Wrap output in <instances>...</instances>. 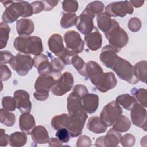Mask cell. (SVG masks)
I'll use <instances>...</instances> for the list:
<instances>
[{
    "label": "cell",
    "mask_w": 147,
    "mask_h": 147,
    "mask_svg": "<svg viewBox=\"0 0 147 147\" xmlns=\"http://www.w3.org/2000/svg\"><path fill=\"white\" fill-rule=\"evenodd\" d=\"M2 3L6 8L2 16L3 22L5 24L13 23L20 17H28L33 14L32 6L28 2L5 1Z\"/></svg>",
    "instance_id": "6da1fadb"
},
{
    "label": "cell",
    "mask_w": 147,
    "mask_h": 147,
    "mask_svg": "<svg viewBox=\"0 0 147 147\" xmlns=\"http://www.w3.org/2000/svg\"><path fill=\"white\" fill-rule=\"evenodd\" d=\"M15 49L26 55H38L43 51L42 41L38 36H20L14 41Z\"/></svg>",
    "instance_id": "7a4b0ae2"
},
{
    "label": "cell",
    "mask_w": 147,
    "mask_h": 147,
    "mask_svg": "<svg viewBox=\"0 0 147 147\" xmlns=\"http://www.w3.org/2000/svg\"><path fill=\"white\" fill-rule=\"evenodd\" d=\"M89 79L96 89L101 92H106L114 88L117 84V80L113 72L104 73L102 67L94 71L89 76Z\"/></svg>",
    "instance_id": "3957f363"
},
{
    "label": "cell",
    "mask_w": 147,
    "mask_h": 147,
    "mask_svg": "<svg viewBox=\"0 0 147 147\" xmlns=\"http://www.w3.org/2000/svg\"><path fill=\"white\" fill-rule=\"evenodd\" d=\"M104 34L109 42V45L113 47L117 53L125 47L129 41L127 33L120 27L118 22L114 19L111 28Z\"/></svg>",
    "instance_id": "277c9868"
},
{
    "label": "cell",
    "mask_w": 147,
    "mask_h": 147,
    "mask_svg": "<svg viewBox=\"0 0 147 147\" xmlns=\"http://www.w3.org/2000/svg\"><path fill=\"white\" fill-rule=\"evenodd\" d=\"M111 69L121 79L125 80L130 84H135L138 82V80L134 75L133 65L124 59L118 56Z\"/></svg>",
    "instance_id": "5b68a950"
},
{
    "label": "cell",
    "mask_w": 147,
    "mask_h": 147,
    "mask_svg": "<svg viewBox=\"0 0 147 147\" xmlns=\"http://www.w3.org/2000/svg\"><path fill=\"white\" fill-rule=\"evenodd\" d=\"M10 65L18 75L24 76L32 69L34 66V60L30 55L20 52L13 57Z\"/></svg>",
    "instance_id": "8992f818"
},
{
    "label": "cell",
    "mask_w": 147,
    "mask_h": 147,
    "mask_svg": "<svg viewBox=\"0 0 147 147\" xmlns=\"http://www.w3.org/2000/svg\"><path fill=\"white\" fill-rule=\"evenodd\" d=\"M122 114L121 107L116 101L113 100L103 107L100 113V118L107 127H110L113 126Z\"/></svg>",
    "instance_id": "52a82bcc"
},
{
    "label": "cell",
    "mask_w": 147,
    "mask_h": 147,
    "mask_svg": "<svg viewBox=\"0 0 147 147\" xmlns=\"http://www.w3.org/2000/svg\"><path fill=\"white\" fill-rule=\"evenodd\" d=\"M87 117V114L84 110L69 115L67 129L71 137H76L82 134Z\"/></svg>",
    "instance_id": "ba28073f"
},
{
    "label": "cell",
    "mask_w": 147,
    "mask_h": 147,
    "mask_svg": "<svg viewBox=\"0 0 147 147\" xmlns=\"http://www.w3.org/2000/svg\"><path fill=\"white\" fill-rule=\"evenodd\" d=\"M74 83L73 75L70 72H65L56 79L54 86L51 88V92L56 96H62L72 89Z\"/></svg>",
    "instance_id": "9c48e42d"
},
{
    "label": "cell",
    "mask_w": 147,
    "mask_h": 147,
    "mask_svg": "<svg viewBox=\"0 0 147 147\" xmlns=\"http://www.w3.org/2000/svg\"><path fill=\"white\" fill-rule=\"evenodd\" d=\"M134 9L129 1L113 2L105 7V13L110 17H123L127 14H131Z\"/></svg>",
    "instance_id": "30bf717a"
},
{
    "label": "cell",
    "mask_w": 147,
    "mask_h": 147,
    "mask_svg": "<svg viewBox=\"0 0 147 147\" xmlns=\"http://www.w3.org/2000/svg\"><path fill=\"white\" fill-rule=\"evenodd\" d=\"M64 40L66 48L76 53H81L84 47V42L79 33L75 30H68L64 34Z\"/></svg>",
    "instance_id": "8fae6325"
},
{
    "label": "cell",
    "mask_w": 147,
    "mask_h": 147,
    "mask_svg": "<svg viewBox=\"0 0 147 147\" xmlns=\"http://www.w3.org/2000/svg\"><path fill=\"white\" fill-rule=\"evenodd\" d=\"M95 16L84 9L83 11L77 17L76 27L83 34L86 36L91 32L94 27L93 19Z\"/></svg>",
    "instance_id": "7c38bea8"
},
{
    "label": "cell",
    "mask_w": 147,
    "mask_h": 147,
    "mask_svg": "<svg viewBox=\"0 0 147 147\" xmlns=\"http://www.w3.org/2000/svg\"><path fill=\"white\" fill-rule=\"evenodd\" d=\"M121 134L115 130L114 129H110L105 136L98 137L95 143L96 146L101 147H114L118 146L121 138Z\"/></svg>",
    "instance_id": "4fadbf2b"
},
{
    "label": "cell",
    "mask_w": 147,
    "mask_h": 147,
    "mask_svg": "<svg viewBox=\"0 0 147 147\" xmlns=\"http://www.w3.org/2000/svg\"><path fill=\"white\" fill-rule=\"evenodd\" d=\"M130 117L134 125L146 131V110L145 107L136 103L131 109Z\"/></svg>",
    "instance_id": "5bb4252c"
},
{
    "label": "cell",
    "mask_w": 147,
    "mask_h": 147,
    "mask_svg": "<svg viewBox=\"0 0 147 147\" xmlns=\"http://www.w3.org/2000/svg\"><path fill=\"white\" fill-rule=\"evenodd\" d=\"M17 108L22 113H29L32 109V103L29 99V93L24 90H18L14 92Z\"/></svg>",
    "instance_id": "9a60e30c"
},
{
    "label": "cell",
    "mask_w": 147,
    "mask_h": 147,
    "mask_svg": "<svg viewBox=\"0 0 147 147\" xmlns=\"http://www.w3.org/2000/svg\"><path fill=\"white\" fill-rule=\"evenodd\" d=\"M34 66L40 75H48L52 73V68L48 57L41 53L33 57Z\"/></svg>",
    "instance_id": "2e32d148"
},
{
    "label": "cell",
    "mask_w": 147,
    "mask_h": 147,
    "mask_svg": "<svg viewBox=\"0 0 147 147\" xmlns=\"http://www.w3.org/2000/svg\"><path fill=\"white\" fill-rule=\"evenodd\" d=\"M117 53L116 50L111 45H105L102 48L100 53V60L105 66L111 69L114 62L118 57Z\"/></svg>",
    "instance_id": "e0dca14e"
},
{
    "label": "cell",
    "mask_w": 147,
    "mask_h": 147,
    "mask_svg": "<svg viewBox=\"0 0 147 147\" xmlns=\"http://www.w3.org/2000/svg\"><path fill=\"white\" fill-rule=\"evenodd\" d=\"M84 40L87 47L92 51L100 48L102 44V36L95 26L93 30L85 36Z\"/></svg>",
    "instance_id": "ac0fdd59"
},
{
    "label": "cell",
    "mask_w": 147,
    "mask_h": 147,
    "mask_svg": "<svg viewBox=\"0 0 147 147\" xmlns=\"http://www.w3.org/2000/svg\"><path fill=\"white\" fill-rule=\"evenodd\" d=\"M81 102L84 111L88 114H92L98 108L99 96L95 94L87 93L81 98Z\"/></svg>",
    "instance_id": "d6986e66"
},
{
    "label": "cell",
    "mask_w": 147,
    "mask_h": 147,
    "mask_svg": "<svg viewBox=\"0 0 147 147\" xmlns=\"http://www.w3.org/2000/svg\"><path fill=\"white\" fill-rule=\"evenodd\" d=\"M48 46L49 51L58 57L61 55L65 49L63 38L59 34H53L49 37Z\"/></svg>",
    "instance_id": "ffe728a7"
},
{
    "label": "cell",
    "mask_w": 147,
    "mask_h": 147,
    "mask_svg": "<svg viewBox=\"0 0 147 147\" xmlns=\"http://www.w3.org/2000/svg\"><path fill=\"white\" fill-rule=\"evenodd\" d=\"M34 24L32 20L21 18L16 22V30L20 36H29L34 31Z\"/></svg>",
    "instance_id": "44dd1931"
},
{
    "label": "cell",
    "mask_w": 147,
    "mask_h": 147,
    "mask_svg": "<svg viewBox=\"0 0 147 147\" xmlns=\"http://www.w3.org/2000/svg\"><path fill=\"white\" fill-rule=\"evenodd\" d=\"M56 79L51 75H40L36 79L34 84L36 91H47L50 90L54 86Z\"/></svg>",
    "instance_id": "7402d4cb"
},
{
    "label": "cell",
    "mask_w": 147,
    "mask_h": 147,
    "mask_svg": "<svg viewBox=\"0 0 147 147\" xmlns=\"http://www.w3.org/2000/svg\"><path fill=\"white\" fill-rule=\"evenodd\" d=\"M36 126L34 117L29 113H22L19 118V127L27 134H30Z\"/></svg>",
    "instance_id": "603a6c76"
},
{
    "label": "cell",
    "mask_w": 147,
    "mask_h": 147,
    "mask_svg": "<svg viewBox=\"0 0 147 147\" xmlns=\"http://www.w3.org/2000/svg\"><path fill=\"white\" fill-rule=\"evenodd\" d=\"M30 135L33 141L36 144H46L49 139L47 130L41 125L35 126L32 130Z\"/></svg>",
    "instance_id": "cb8c5ba5"
},
{
    "label": "cell",
    "mask_w": 147,
    "mask_h": 147,
    "mask_svg": "<svg viewBox=\"0 0 147 147\" xmlns=\"http://www.w3.org/2000/svg\"><path fill=\"white\" fill-rule=\"evenodd\" d=\"M67 110L69 115L84 110L82 106L81 98L72 92L67 98Z\"/></svg>",
    "instance_id": "d4e9b609"
},
{
    "label": "cell",
    "mask_w": 147,
    "mask_h": 147,
    "mask_svg": "<svg viewBox=\"0 0 147 147\" xmlns=\"http://www.w3.org/2000/svg\"><path fill=\"white\" fill-rule=\"evenodd\" d=\"M107 126L101 121L99 117H92L89 118L87 123L88 130L95 134H100L106 131Z\"/></svg>",
    "instance_id": "484cf974"
},
{
    "label": "cell",
    "mask_w": 147,
    "mask_h": 147,
    "mask_svg": "<svg viewBox=\"0 0 147 147\" xmlns=\"http://www.w3.org/2000/svg\"><path fill=\"white\" fill-rule=\"evenodd\" d=\"M134 75L138 81L144 83H146L147 74V61L146 60L140 61L137 63L133 67Z\"/></svg>",
    "instance_id": "4316f807"
},
{
    "label": "cell",
    "mask_w": 147,
    "mask_h": 147,
    "mask_svg": "<svg viewBox=\"0 0 147 147\" xmlns=\"http://www.w3.org/2000/svg\"><path fill=\"white\" fill-rule=\"evenodd\" d=\"M98 27L104 33H106L111 28L113 19H111L106 13H102L97 16Z\"/></svg>",
    "instance_id": "83f0119b"
},
{
    "label": "cell",
    "mask_w": 147,
    "mask_h": 147,
    "mask_svg": "<svg viewBox=\"0 0 147 147\" xmlns=\"http://www.w3.org/2000/svg\"><path fill=\"white\" fill-rule=\"evenodd\" d=\"M27 136L24 132L17 131L9 136V144L14 147H21L26 144Z\"/></svg>",
    "instance_id": "f1b7e54d"
},
{
    "label": "cell",
    "mask_w": 147,
    "mask_h": 147,
    "mask_svg": "<svg viewBox=\"0 0 147 147\" xmlns=\"http://www.w3.org/2000/svg\"><path fill=\"white\" fill-rule=\"evenodd\" d=\"M69 114H61L53 117L51 121V126L54 130H59L61 128H67L69 123Z\"/></svg>",
    "instance_id": "f546056e"
},
{
    "label": "cell",
    "mask_w": 147,
    "mask_h": 147,
    "mask_svg": "<svg viewBox=\"0 0 147 147\" xmlns=\"http://www.w3.org/2000/svg\"><path fill=\"white\" fill-rule=\"evenodd\" d=\"M131 126L130 119L125 115H121L113 125V129L119 133L127 131Z\"/></svg>",
    "instance_id": "4dcf8cb0"
},
{
    "label": "cell",
    "mask_w": 147,
    "mask_h": 147,
    "mask_svg": "<svg viewBox=\"0 0 147 147\" xmlns=\"http://www.w3.org/2000/svg\"><path fill=\"white\" fill-rule=\"evenodd\" d=\"M115 101L127 110H131V108L136 103L135 98L128 94H124L118 96Z\"/></svg>",
    "instance_id": "1f68e13d"
},
{
    "label": "cell",
    "mask_w": 147,
    "mask_h": 147,
    "mask_svg": "<svg viewBox=\"0 0 147 147\" xmlns=\"http://www.w3.org/2000/svg\"><path fill=\"white\" fill-rule=\"evenodd\" d=\"M136 100L144 107L147 106V90L144 88H132L130 91Z\"/></svg>",
    "instance_id": "d6a6232c"
},
{
    "label": "cell",
    "mask_w": 147,
    "mask_h": 147,
    "mask_svg": "<svg viewBox=\"0 0 147 147\" xmlns=\"http://www.w3.org/2000/svg\"><path fill=\"white\" fill-rule=\"evenodd\" d=\"M16 121V116L14 114L1 109L0 110V122L2 124L7 127L13 126Z\"/></svg>",
    "instance_id": "836d02e7"
},
{
    "label": "cell",
    "mask_w": 147,
    "mask_h": 147,
    "mask_svg": "<svg viewBox=\"0 0 147 147\" xmlns=\"http://www.w3.org/2000/svg\"><path fill=\"white\" fill-rule=\"evenodd\" d=\"M71 64L80 75L86 78L87 63H85L84 60L78 56V55L72 57L71 60Z\"/></svg>",
    "instance_id": "e575fe53"
},
{
    "label": "cell",
    "mask_w": 147,
    "mask_h": 147,
    "mask_svg": "<svg viewBox=\"0 0 147 147\" xmlns=\"http://www.w3.org/2000/svg\"><path fill=\"white\" fill-rule=\"evenodd\" d=\"M77 16L75 13H64L60 20V26L63 29H67L75 25Z\"/></svg>",
    "instance_id": "d590c367"
},
{
    "label": "cell",
    "mask_w": 147,
    "mask_h": 147,
    "mask_svg": "<svg viewBox=\"0 0 147 147\" xmlns=\"http://www.w3.org/2000/svg\"><path fill=\"white\" fill-rule=\"evenodd\" d=\"M10 32V28L6 24L1 22L0 25V48L2 49L6 47L8 39L9 37V34Z\"/></svg>",
    "instance_id": "8d00e7d4"
},
{
    "label": "cell",
    "mask_w": 147,
    "mask_h": 147,
    "mask_svg": "<svg viewBox=\"0 0 147 147\" xmlns=\"http://www.w3.org/2000/svg\"><path fill=\"white\" fill-rule=\"evenodd\" d=\"M104 7V4L102 2L95 1L89 3L86 7L85 9L95 17L102 13Z\"/></svg>",
    "instance_id": "74e56055"
},
{
    "label": "cell",
    "mask_w": 147,
    "mask_h": 147,
    "mask_svg": "<svg viewBox=\"0 0 147 147\" xmlns=\"http://www.w3.org/2000/svg\"><path fill=\"white\" fill-rule=\"evenodd\" d=\"M49 57L51 58V64L52 68V74H60L61 72L65 67V64L59 57H54L49 52H47Z\"/></svg>",
    "instance_id": "f35d334b"
},
{
    "label": "cell",
    "mask_w": 147,
    "mask_h": 147,
    "mask_svg": "<svg viewBox=\"0 0 147 147\" xmlns=\"http://www.w3.org/2000/svg\"><path fill=\"white\" fill-rule=\"evenodd\" d=\"M2 105L3 109L9 111H13L17 108L16 99L11 96H4L2 99Z\"/></svg>",
    "instance_id": "ab89813d"
},
{
    "label": "cell",
    "mask_w": 147,
    "mask_h": 147,
    "mask_svg": "<svg viewBox=\"0 0 147 147\" xmlns=\"http://www.w3.org/2000/svg\"><path fill=\"white\" fill-rule=\"evenodd\" d=\"M79 4L75 0H65L62 2L63 10L68 13H74L78 9Z\"/></svg>",
    "instance_id": "60d3db41"
},
{
    "label": "cell",
    "mask_w": 147,
    "mask_h": 147,
    "mask_svg": "<svg viewBox=\"0 0 147 147\" xmlns=\"http://www.w3.org/2000/svg\"><path fill=\"white\" fill-rule=\"evenodd\" d=\"M77 55L78 54L65 47L64 52L59 58L61 60L65 65H69L71 64V60L72 57Z\"/></svg>",
    "instance_id": "b9f144b4"
},
{
    "label": "cell",
    "mask_w": 147,
    "mask_h": 147,
    "mask_svg": "<svg viewBox=\"0 0 147 147\" xmlns=\"http://www.w3.org/2000/svg\"><path fill=\"white\" fill-rule=\"evenodd\" d=\"M127 27L132 32H137L141 28V21L137 17L131 18L128 21Z\"/></svg>",
    "instance_id": "7bdbcfd3"
},
{
    "label": "cell",
    "mask_w": 147,
    "mask_h": 147,
    "mask_svg": "<svg viewBox=\"0 0 147 147\" xmlns=\"http://www.w3.org/2000/svg\"><path fill=\"white\" fill-rule=\"evenodd\" d=\"M56 136L62 143H67L70 140V134L67 128H61L57 130Z\"/></svg>",
    "instance_id": "ee69618b"
},
{
    "label": "cell",
    "mask_w": 147,
    "mask_h": 147,
    "mask_svg": "<svg viewBox=\"0 0 147 147\" xmlns=\"http://www.w3.org/2000/svg\"><path fill=\"white\" fill-rule=\"evenodd\" d=\"M135 141L134 136L131 134L127 133L121 137L120 142L124 147H131L134 145Z\"/></svg>",
    "instance_id": "f6af8a7d"
},
{
    "label": "cell",
    "mask_w": 147,
    "mask_h": 147,
    "mask_svg": "<svg viewBox=\"0 0 147 147\" xmlns=\"http://www.w3.org/2000/svg\"><path fill=\"white\" fill-rule=\"evenodd\" d=\"M1 82L6 81L9 79L11 76V72L9 67L5 64H1Z\"/></svg>",
    "instance_id": "bcb514c9"
},
{
    "label": "cell",
    "mask_w": 147,
    "mask_h": 147,
    "mask_svg": "<svg viewBox=\"0 0 147 147\" xmlns=\"http://www.w3.org/2000/svg\"><path fill=\"white\" fill-rule=\"evenodd\" d=\"M91 145L90 138L86 135L80 136L76 141V146L78 147H89Z\"/></svg>",
    "instance_id": "7dc6e473"
},
{
    "label": "cell",
    "mask_w": 147,
    "mask_h": 147,
    "mask_svg": "<svg viewBox=\"0 0 147 147\" xmlns=\"http://www.w3.org/2000/svg\"><path fill=\"white\" fill-rule=\"evenodd\" d=\"M72 92L82 98L84 95L88 93V91L85 86L83 84H77L74 86Z\"/></svg>",
    "instance_id": "c3c4849f"
},
{
    "label": "cell",
    "mask_w": 147,
    "mask_h": 147,
    "mask_svg": "<svg viewBox=\"0 0 147 147\" xmlns=\"http://www.w3.org/2000/svg\"><path fill=\"white\" fill-rule=\"evenodd\" d=\"M14 56L7 51H1V64H6L11 62Z\"/></svg>",
    "instance_id": "681fc988"
},
{
    "label": "cell",
    "mask_w": 147,
    "mask_h": 147,
    "mask_svg": "<svg viewBox=\"0 0 147 147\" xmlns=\"http://www.w3.org/2000/svg\"><path fill=\"white\" fill-rule=\"evenodd\" d=\"M33 10V14H38L44 10V5L42 1H34L30 3Z\"/></svg>",
    "instance_id": "f907efd6"
},
{
    "label": "cell",
    "mask_w": 147,
    "mask_h": 147,
    "mask_svg": "<svg viewBox=\"0 0 147 147\" xmlns=\"http://www.w3.org/2000/svg\"><path fill=\"white\" fill-rule=\"evenodd\" d=\"M34 98L39 101H44L49 96V91H36L33 94Z\"/></svg>",
    "instance_id": "816d5d0a"
},
{
    "label": "cell",
    "mask_w": 147,
    "mask_h": 147,
    "mask_svg": "<svg viewBox=\"0 0 147 147\" xmlns=\"http://www.w3.org/2000/svg\"><path fill=\"white\" fill-rule=\"evenodd\" d=\"M9 142V136L5 134V130L1 129L0 134V146H5Z\"/></svg>",
    "instance_id": "f5cc1de1"
},
{
    "label": "cell",
    "mask_w": 147,
    "mask_h": 147,
    "mask_svg": "<svg viewBox=\"0 0 147 147\" xmlns=\"http://www.w3.org/2000/svg\"><path fill=\"white\" fill-rule=\"evenodd\" d=\"M42 2L44 5V10L49 11L52 10L54 7H55L59 3L58 1H50V0H45L42 1Z\"/></svg>",
    "instance_id": "db71d44e"
},
{
    "label": "cell",
    "mask_w": 147,
    "mask_h": 147,
    "mask_svg": "<svg viewBox=\"0 0 147 147\" xmlns=\"http://www.w3.org/2000/svg\"><path fill=\"white\" fill-rule=\"evenodd\" d=\"M48 145L49 146H53V147H57V146H63V143L60 141L57 138L51 137L50 139H49L48 141Z\"/></svg>",
    "instance_id": "11a10c76"
},
{
    "label": "cell",
    "mask_w": 147,
    "mask_h": 147,
    "mask_svg": "<svg viewBox=\"0 0 147 147\" xmlns=\"http://www.w3.org/2000/svg\"><path fill=\"white\" fill-rule=\"evenodd\" d=\"M130 3L132 6H134L136 8L140 7L142 6L144 3V1H140V0H132L129 1Z\"/></svg>",
    "instance_id": "9f6ffc18"
}]
</instances>
